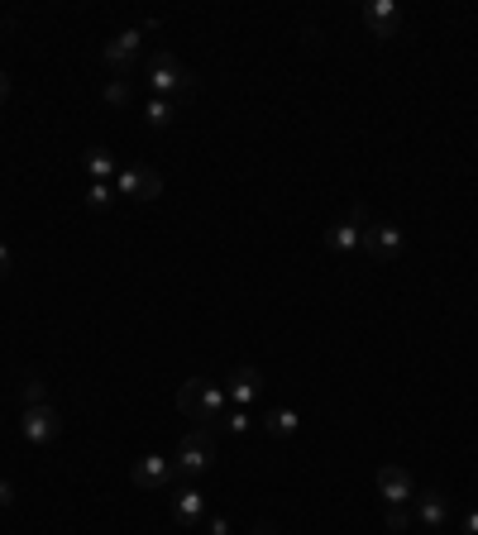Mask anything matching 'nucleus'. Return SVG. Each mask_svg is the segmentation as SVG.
Masks as SVG:
<instances>
[{
  "label": "nucleus",
  "instance_id": "nucleus-7",
  "mask_svg": "<svg viewBox=\"0 0 478 535\" xmlns=\"http://www.w3.org/2000/svg\"><path fill=\"white\" fill-rule=\"evenodd\" d=\"M115 192L134 196V201H158V196H163V172L149 168V163L120 168V177H115Z\"/></svg>",
  "mask_w": 478,
  "mask_h": 535
},
{
  "label": "nucleus",
  "instance_id": "nucleus-18",
  "mask_svg": "<svg viewBox=\"0 0 478 535\" xmlns=\"http://www.w3.org/2000/svg\"><path fill=\"white\" fill-rule=\"evenodd\" d=\"M44 402H48L44 378H39V373H29V378H24V407H44Z\"/></svg>",
  "mask_w": 478,
  "mask_h": 535
},
{
  "label": "nucleus",
  "instance_id": "nucleus-21",
  "mask_svg": "<svg viewBox=\"0 0 478 535\" xmlns=\"http://www.w3.org/2000/svg\"><path fill=\"white\" fill-rule=\"evenodd\" d=\"M254 426V416H249V411H230V416H225V430H230V435H244V430Z\"/></svg>",
  "mask_w": 478,
  "mask_h": 535
},
{
  "label": "nucleus",
  "instance_id": "nucleus-17",
  "mask_svg": "<svg viewBox=\"0 0 478 535\" xmlns=\"http://www.w3.org/2000/svg\"><path fill=\"white\" fill-rule=\"evenodd\" d=\"M87 172H91V182H110V177H120V168H115L110 149H91L87 153Z\"/></svg>",
  "mask_w": 478,
  "mask_h": 535
},
{
  "label": "nucleus",
  "instance_id": "nucleus-27",
  "mask_svg": "<svg viewBox=\"0 0 478 535\" xmlns=\"http://www.w3.org/2000/svg\"><path fill=\"white\" fill-rule=\"evenodd\" d=\"M249 535H278V531H273L268 521H259V526H254V531H249Z\"/></svg>",
  "mask_w": 478,
  "mask_h": 535
},
{
  "label": "nucleus",
  "instance_id": "nucleus-9",
  "mask_svg": "<svg viewBox=\"0 0 478 535\" xmlns=\"http://www.w3.org/2000/svg\"><path fill=\"white\" fill-rule=\"evenodd\" d=\"M373 478H378V493L388 497V507H412L416 502V478L402 464H383Z\"/></svg>",
  "mask_w": 478,
  "mask_h": 535
},
{
  "label": "nucleus",
  "instance_id": "nucleus-16",
  "mask_svg": "<svg viewBox=\"0 0 478 535\" xmlns=\"http://www.w3.org/2000/svg\"><path fill=\"white\" fill-rule=\"evenodd\" d=\"M144 120H149V129H168L177 120V106L163 101V96H149V101H144Z\"/></svg>",
  "mask_w": 478,
  "mask_h": 535
},
{
  "label": "nucleus",
  "instance_id": "nucleus-15",
  "mask_svg": "<svg viewBox=\"0 0 478 535\" xmlns=\"http://www.w3.org/2000/svg\"><path fill=\"white\" fill-rule=\"evenodd\" d=\"M297 426H302V416H297L292 407H273L268 416H263V430H268L273 440H292V435H297Z\"/></svg>",
  "mask_w": 478,
  "mask_h": 535
},
{
  "label": "nucleus",
  "instance_id": "nucleus-10",
  "mask_svg": "<svg viewBox=\"0 0 478 535\" xmlns=\"http://www.w3.org/2000/svg\"><path fill=\"white\" fill-rule=\"evenodd\" d=\"M139 48H144V34L139 29H125V34H115L106 43V67L110 77H130V67L139 63Z\"/></svg>",
  "mask_w": 478,
  "mask_h": 535
},
{
  "label": "nucleus",
  "instance_id": "nucleus-6",
  "mask_svg": "<svg viewBox=\"0 0 478 535\" xmlns=\"http://www.w3.org/2000/svg\"><path fill=\"white\" fill-rule=\"evenodd\" d=\"M364 254L388 268V263H397V258L407 254V239H402V230H397L392 220H378V225H369V235H364Z\"/></svg>",
  "mask_w": 478,
  "mask_h": 535
},
{
  "label": "nucleus",
  "instance_id": "nucleus-8",
  "mask_svg": "<svg viewBox=\"0 0 478 535\" xmlns=\"http://www.w3.org/2000/svg\"><path fill=\"white\" fill-rule=\"evenodd\" d=\"M364 235H369V211L364 206H354L349 215H340L335 225H330V249L335 254H354V249H364Z\"/></svg>",
  "mask_w": 478,
  "mask_h": 535
},
{
  "label": "nucleus",
  "instance_id": "nucleus-23",
  "mask_svg": "<svg viewBox=\"0 0 478 535\" xmlns=\"http://www.w3.org/2000/svg\"><path fill=\"white\" fill-rule=\"evenodd\" d=\"M206 535H230V521L225 516H206Z\"/></svg>",
  "mask_w": 478,
  "mask_h": 535
},
{
  "label": "nucleus",
  "instance_id": "nucleus-2",
  "mask_svg": "<svg viewBox=\"0 0 478 535\" xmlns=\"http://www.w3.org/2000/svg\"><path fill=\"white\" fill-rule=\"evenodd\" d=\"M144 77H149V91L163 96V101H177V96H192L196 91V77L177 63L173 53H153L149 67H144Z\"/></svg>",
  "mask_w": 478,
  "mask_h": 535
},
{
  "label": "nucleus",
  "instance_id": "nucleus-13",
  "mask_svg": "<svg viewBox=\"0 0 478 535\" xmlns=\"http://www.w3.org/2000/svg\"><path fill=\"white\" fill-rule=\"evenodd\" d=\"M225 397H230V407L249 411L263 397V373L259 368H249V364L235 368V373H230V387H225Z\"/></svg>",
  "mask_w": 478,
  "mask_h": 535
},
{
  "label": "nucleus",
  "instance_id": "nucleus-14",
  "mask_svg": "<svg viewBox=\"0 0 478 535\" xmlns=\"http://www.w3.org/2000/svg\"><path fill=\"white\" fill-rule=\"evenodd\" d=\"M416 516L426 531H445L450 526V497L445 493H421L416 497Z\"/></svg>",
  "mask_w": 478,
  "mask_h": 535
},
{
  "label": "nucleus",
  "instance_id": "nucleus-5",
  "mask_svg": "<svg viewBox=\"0 0 478 535\" xmlns=\"http://www.w3.org/2000/svg\"><path fill=\"white\" fill-rule=\"evenodd\" d=\"M20 435L29 440V445H53L58 435H63V416H58V407L53 402H44V407H24L20 416Z\"/></svg>",
  "mask_w": 478,
  "mask_h": 535
},
{
  "label": "nucleus",
  "instance_id": "nucleus-25",
  "mask_svg": "<svg viewBox=\"0 0 478 535\" xmlns=\"http://www.w3.org/2000/svg\"><path fill=\"white\" fill-rule=\"evenodd\" d=\"M10 502H15V488H10V483L0 478V507H10Z\"/></svg>",
  "mask_w": 478,
  "mask_h": 535
},
{
  "label": "nucleus",
  "instance_id": "nucleus-24",
  "mask_svg": "<svg viewBox=\"0 0 478 535\" xmlns=\"http://www.w3.org/2000/svg\"><path fill=\"white\" fill-rule=\"evenodd\" d=\"M459 526H464V535H478V507H474V512H464V521H459Z\"/></svg>",
  "mask_w": 478,
  "mask_h": 535
},
{
  "label": "nucleus",
  "instance_id": "nucleus-19",
  "mask_svg": "<svg viewBox=\"0 0 478 535\" xmlns=\"http://www.w3.org/2000/svg\"><path fill=\"white\" fill-rule=\"evenodd\" d=\"M110 201H115V187H110V182H91V187H87V206H91V211H106Z\"/></svg>",
  "mask_w": 478,
  "mask_h": 535
},
{
  "label": "nucleus",
  "instance_id": "nucleus-11",
  "mask_svg": "<svg viewBox=\"0 0 478 535\" xmlns=\"http://www.w3.org/2000/svg\"><path fill=\"white\" fill-rule=\"evenodd\" d=\"M173 521L182 526V531H196L201 521H206V497H201V488H192V483H182V488H173Z\"/></svg>",
  "mask_w": 478,
  "mask_h": 535
},
{
  "label": "nucleus",
  "instance_id": "nucleus-20",
  "mask_svg": "<svg viewBox=\"0 0 478 535\" xmlns=\"http://www.w3.org/2000/svg\"><path fill=\"white\" fill-rule=\"evenodd\" d=\"M130 82H125V77H110L106 82V106H130Z\"/></svg>",
  "mask_w": 478,
  "mask_h": 535
},
{
  "label": "nucleus",
  "instance_id": "nucleus-28",
  "mask_svg": "<svg viewBox=\"0 0 478 535\" xmlns=\"http://www.w3.org/2000/svg\"><path fill=\"white\" fill-rule=\"evenodd\" d=\"M5 96H10V77L0 72V101H5Z\"/></svg>",
  "mask_w": 478,
  "mask_h": 535
},
{
  "label": "nucleus",
  "instance_id": "nucleus-22",
  "mask_svg": "<svg viewBox=\"0 0 478 535\" xmlns=\"http://www.w3.org/2000/svg\"><path fill=\"white\" fill-rule=\"evenodd\" d=\"M407 526H412V512H407V507H388V531H407Z\"/></svg>",
  "mask_w": 478,
  "mask_h": 535
},
{
  "label": "nucleus",
  "instance_id": "nucleus-3",
  "mask_svg": "<svg viewBox=\"0 0 478 535\" xmlns=\"http://www.w3.org/2000/svg\"><path fill=\"white\" fill-rule=\"evenodd\" d=\"M216 464V435L211 430H187L182 440H177V454H173V469H177V478H201V473Z\"/></svg>",
  "mask_w": 478,
  "mask_h": 535
},
{
  "label": "nucleus",
  "instance_id": "nucleus-1",
  "mask_svg": "<svg viewBox=\"0 0 478 535\" xmlns=\"http://www.w3.org/2000/svg\"><path fill=\"white\" fill-rule=\"evenodd\" d=\"M177 411L196 421L201 430H225V416H230V397H225V387L206 383V378H187V383L177 387Z\"/></svg>",
  "mask_w": 478,
  "mask_h": 535
},
{
  "label": "nucleus",
  "instance_id": "nucleus-4",
  "mask_svg": "<svg viewBox=\"0 0 478 535\" xmlns=\"http://www.w3.org/2000/svg\"><path fill=\"white\" fill-rule=\"evenodd\" d=\"M130 483L139 493H173V483H177L173 459H163V454H139L130 464Z\"/></svg>",
  "mask_w": 478,
  "mask_h": 535
},
{
  "label": "nucleus",
  "instance_id": "nucleus-26",
  "mask_svg": "<svg viewBox=\"0 0 478 535\" xmlns=\"http://www.w3.org/2000/svg\"><path fill=\"white\" fill-rule=\"evenodd\" d=\"M0 278H10V249L0 244Z\"/></svg>",
  "mask_w": 478,
  "mask_h": 535
},
{
  "label": "nucleus",
  "instance_id": "nucleus-12",
  "mask_svg": "<svg viewBox=\"0 0 478 535\" xmlns=\"http://www.w3.org/2000/svg\"><path fill=\"white\" fill-rule=\"evenodd\" d=\"M364 24H369L373 39H397V34H402V10H397V0H369V5H364Z\"/></svg>",
  "mask_w": 478,
  "mask_h": 535
}]
</instances>
